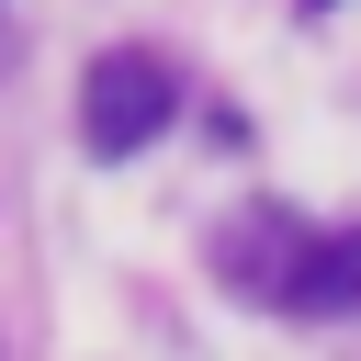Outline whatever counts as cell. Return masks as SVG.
Instances as JSON below:
<instances>
[{
    "label": "cell",
    "instance_id": "6da1fadb",
    "mask_svg": "<svg viewBox=\"0 0 361 361\" xmlns=\"http://www.w3.org/2000/svg\"><path fill=\"white\" fill-rule=\"evenodd\" d=\"M169 113H180V79H169V56H147V45H113V56L79 79V147H90V158L158 147Z\"/></svg>",
    "mask_w": 361,
    "mask_h": 361
},
{
    "label": "cell",
    "instance_id": "7a4b0ae2",
    "mask_svg": "<svg viewBox=\"0 0 361 361\" xmlns=\"http://www.w3.org/2000/svg\"><path fill=\"white\" fill-rule=\"evenodd\" d=\"M293 316H361V226H338V237H305V259H293V293H282Z\"/></svg>",
    "mask_w": 361,
    "mask_h": 361
},
{
    "label": "cell",
    "instance_id": "3957f363",
    "mask_svg": "<svg viewBox=\"0 0 361 361\" xmlns=\"http://www.w3.org/2000/svg\"><path fill=\"white\" fill-rule=\"evenodd\" d=\"M214 259L237 271V293H271V305H282V293H293V259H305V237H293L282 214H248V226H237Z\"/></svg>",
    "mask_w": 361,
    "mask_h": 361
},
{
    "label": "cell",
    "instance_id": "277c9868",
    "mask_svg": "<svg viewBox=\"0 0 361 361\" xmlns=\"http://www.w3.org/2000/svg\"><path fill=\"white\" fill-rule=\"evenodd\" d=\"M305 11H327V0H305Z\"/></svg>",
    "mask_w": 361,
    "mask_h": 361
}]
</instances>
